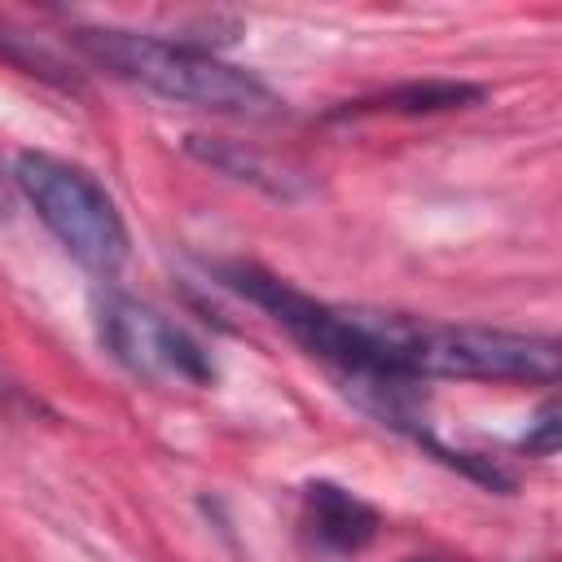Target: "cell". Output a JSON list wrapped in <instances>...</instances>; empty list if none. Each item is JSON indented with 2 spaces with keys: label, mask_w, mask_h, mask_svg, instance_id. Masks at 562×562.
I'll return each instance as SVG.
<instances>
[{
  "label": "cell",
  "mask_w": 562,
  "mask_h": 562,
  "mask_svg": "<svg viewBox=\"0 0 562 562\" xmlns=\"http://www.w3.org/2000/svg\"><path fill=\"white\" fill-rule=\"evenodd\" d=\"M75 44L97 66L176 105L233 114V119H272L285 110V101L259 75L189 40L145 35V31H123V26H75Z\"/></svg>",
  "instance_id": "1"
},
{
  "label": "cell",
  "mask_w": 562,
  "mask_h": 562,
  "mask_svg": "<svg viewBox=\"0 0 562 562\" xmlns=\"http://www.w3.org/2000/svg\"><path fill=\"white\" fill-rule=\"evenodd\" d=\"M13 184L35 206L44 228L66 246V255L88 272L114 277L127 263V224L88 167L44 149H22L13 162Z\"/></svg>",
  "instance_id": "2"
},
{
  "label": "cell",
  "mask_w": 562,
  "mask_h": 562,
  "mask_svg": "<svg viewBox=\"0 0 562 562\" xmlns=\"http://www.w3.org/2000/svg\"><path fill=\"white\" fill-rule=\"evenodd\" d=\"M97 338L127 373L149 382H180L202 391L215 386L220 378L215 356L206 351L202 338H193L180 321L123 290L97 294Z\"/></svg>",
  "instance_id": "3"
},
{
  "label": "cell",
  "mask_w": 562,
  "mask_h": 562,
  "mask_svg": "<svg viewBox=\"0 0 562 562\" xmlns=\"http://www.w3.org/2000/svg\"><path fill=\"white\" fill-rule=\"evenodd\" d=\"M422 382L426 378H465V382H558V342L549 334H518L492 325L430 321L422 334Z\"/></svg>",
  "instance_id": "4"
},
{
  "label": "cell",
  "mask_w": 562,
  "mask_h": 562,
  "mask_svg": "<svg viewBox=\"0 0 562 562\" xmlns=\"http://www.w3.org/2000/svg\"><path fill=\"white\" fill-rule=\"evenodd\" d=\"M378 527H382L378 509L369 501H360L356 492H347L329 479H316L303 487V531L316 549L338 553V558L360 553L373 544Z\"/></svg>",
  "instance_id": "5"
},
{
  "label": "cell",
  "mask_w": 562,
  "mask_h": 562,
  "mask_svg": "<svg viewBox=\"0 0 562 562\" xmlns=\"http://www.w3.org/2000/svg\"><path fill=\"white\" fill-rule=\"evenodd\" d=\"M487 88L483 83H465V79H413V83H395L356 101H342L329 119H364V114H439V110H465L474 101H483Z\"/></svg>",
  "instance_id": "6"
},
{
  "label": "cell",
  "mask_w": 562,
  "mask_h": 562,
  "mask_svg": "<svg viewBox=\"0 0 562 562\" xmlns=\"http://www.w3.org/2000/svg\"><path fill=\"white\" fill-rule=\"evenodd\" d=\"M184 149H189L198 162H206V167H215V171H224V176H233V180H250V184H259V189L272 193V198H294V193H303V176H299V171H290L285 162H272V158L246 149L241 140L189 136Z\"/></svg>",
  "instance_id": "7"
},
{
  "label": "cell",
  "mask_w": 562,
  "mask_h": 562,
  "mask_svg": "<svg viewBox=\"0 0 562 562\" xmlns=\"http://www.w3.org/2000/svg\"><path fill=\"white\" fill-rule=\"evenodd\" d=\"M0 57L9 66H18L22 75H35L44 83H57V88H79V75L31 31H13L9 22H0Z\"/></svg>",
  "instance_id": "8"
},
{
  "label": "cell",
  "mask_w": 562,
  "mask_h": 562,
  "mask_svg": "<svg viewBox=\"0 0 562 562\" xmlns=\"http://www.w3.org/2000/svg\"><path fill=\"white\" fill-rule=\"evenodd\" d=\"M522 452L527 457H553L558 452V404L553 400L531 417V426L522 435Z\"/></svg>",
  "instance_id": "9"
},
{
  "label": "cell",
  "mask_w": 562,
  "mask_h": 562,
  "mask_svg": "<svg viewBox=\"0 0 562 562\" xmlns=\"http://www.w3.org/2000/svg\"><path fill=\"white\" fill-rule=\"evenodd\" d=\"M13 404H22V391L18 386H0V408H13Z\"/></svg>",
  "instance_id": "10"
},
{
  "label": "cell",
  "mask_w": 562,
  "mask_h": 562,
  "mask_svg": "<svg viewBox=\"0 0 562 562\" xmlns=\"http://www.w3.org/2000/svg\"><path fill=\"white\" fill-rule=\"evenodd\" d=\"M413 562H452V558H413Z\"/></svg>",
  "instance_id": "11"
},
{
  "label": "cell",
  "mask_w": 562,
  "mask_h": 562,
  "mask_svg": "<svg viewBox=\"0 0 562 562\" xmlns=\"http://www.w3.org/2000/svg\"><path fill=\"white\" fill-rule=\"evenodd\" d=\"M0 215H4V189H0Z\"/></svg>",
  "instance_id": "12"
}]
</instances>
